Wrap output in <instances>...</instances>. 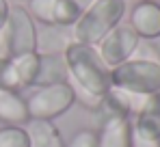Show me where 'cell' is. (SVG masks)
<instances>
[{"label": "cell", "mask_w": 160, "mask_h": 147, "mask_svg": "<svg viewBox=\"0 0 160 147\" xmlns=\"http://www.w3.org/2000/svg\"><path fill=\"white\" fill-rule=\"evenodd\" d=\"M67 72H69V84L78 87L82 91L102 98L112 87L110 80V67L102 61L95 46L84 43H72L63 54Z\"/></svg>", "instance_id": "1"}, {"label": "cell", "mask_w": 160, "mask_h": 147, "mask_svg": "<svg viewBox=\"0 0 160 147\" xmlns=\"http://www.w3.org/2000/svg\"><path fill=\"white\" fill-rule=\"evenodd\" d=\"M126 13V0H95L80 13L78 22L72 26L74 41L84 46H98Z\"/></svg>", "instance_id": "2"}, {"label": "cell", "mask_w": 160, "mask_h": 147, "mask_svg": "<svg viewBox=\"0 0 160 147\" xmlns=\"http://www.w3.org/2000/svg\"><path fill=\"white\" fill-rule=\"evenodd\" d=\"M112 87L134 95H154L160 91V63L156 58H128L110 69Z\"/></svg>", "instance_id": "3"}, {"label": "cell", "mask_w": 160, "mask_h": 147, "mask_svg": "<svg viewBox=\"0 0 160 147\" xmlns=\"http://www.w3.org/2000/svg\"><path fill=\"white\" fill-rule=\"evenodd\" d=\"M74 104H76V95H74V89L69 82L37 87L26 98L28 117L41 119V121H54V119L63 117Z\"/></svg>", "instance_id": "4"}, {"label": "cell", "mask_w": 160, "mask_h": 147, "mask_svg": "<svg viewBox=\"0 0 160 147\" xmlns=\"http://www.w3.org/2000/svg\"><path fill=\"white\" fill-rule=\"evenodd\" d=\"M2 30H4L9 56H22V54L37 52V22L30 18L26 7H20V4L11 7Z\"/></svg>", "instance_id": "5"}, {"label": "cell", "mask_w": 160, "mask_h": 147, "mask_svg": "<svg viewBox=\"0 0 160 147\" xmlns=\"http://www.w3.org/2000/svg\"><path fill=\"white\" fill-rule=\"evenodd\" d=\"M138 43H141V39L134 33V28L130 24L121 22V24L115 26L95 48H98V54L102 56V61L112 69V67L126 63L128 58H132L134 52L138 50Z\"/></svg>", "instance_id": "6"}, {"label": "cell", "mask_w": 160, "mask_h": 147, "mask_svg": "<svg viewBox=\"0 0 160 147\" xmlns=\"http://www.w3.org/2000/svg\"><path fill=\"white\" fill-rule=\"evenodd\" d=\"M26 11L41 26H74L80 18L72 0H28Z\"/></svg>", "instance_id": "7"}, {"label": "cell", "mask_w": 160, "mask_h": 147, "mask_svg": "<svg viewBox=\"0 0 160 147\" xmlns=\"http://www.w3.org/2000/svg\"><path fill=\"white\" fill-rule=\"evenodd\" d=\"M132 134L138 141H160V91L147 95L136 110Z\"/></svg>", "instance_id": "8"}, {"label": "cell", "mask_w": 160, "mask_h": 147, "mask_svg": "<svg viewBox=\"0 0 160 147\" xmlns=\"http://www.w3.org/2000/svg\"><path fill=\"white\" fill-rule=\"evenodd\" d=\"M130 26L138 35V39H160V4L138 0L130 11Z\"/></svg>", "instance_id": "9"}, {"label": "cell", "mask_w": 160, "mask_h": 147, "mask_svg": "<svg viewBox=\"0 0 160 147\" xmlns=\"http://www.w3.org/2000/svg\"><path fill=\"white\" fill-rule=\"evenodd\" d=\"M98 147H132V121L130 117H106L98 128Z\"/></svg>", "instance_id": "10"}, {"label": "cell", "mask_w": 160, "mask_h": 147, "mask_svg": "<svg viewBox=\"0 0 160 147\" xmlns=\"http://www.w3.org/2000/svg\"><path fill=\"white\" fill-rule=\"evenodd\" d=\"M37 69H39V54L37 52L11 56L9 58V91L22 93L26 89H32Z\"/></svg>", "instance_id": "11"}, {"label": "cell", "mask_w": 160, "mask_h": 147, "mask_svg": "<svg viewBox=\"0 0 160 147\" xmlns=\"http://www.w3.org/2000/svg\"><path fill=\"white\" fill-rule=\"evenodd\" d=\"M74 43L72 26H43L37 30V52L39 54H65Z\"/></svg>", "instance_id": "12"}, {"label": "cell", "mask_w": 160, "mask_h": 147, "mask_svg": "<svg viewBox=\"0 0 160 147\" xmlns=\"http://www.w3.org/2000/svg\"><path fill=\"white\" fill-rule=\"evenodd\" d=\"M61 82H69V72H67L63 54H39V69H37L32 87H48V84H61Z\"/></svg>", "instance_id": "13"}, {"label": "cell", "mask_w": 160, "mask_h": 147, "mask_svg": "<svg viewBox=\"0 0 160 147\" xmlns=\"http://www.w3.org/2000/svg\"><path fill=\"white\" fill-rule=\"evenodd\" d=\"M30 121L26 98L18 91L0 89V123L4 125H26Z\"/></svg>", "instance_id": "14"}, {"label": "cell", "mask_w": 160, "mask_h": 147, "mask_svg": "<svg viewBox=\"0 0 160 147\" xmlns=\"http://www.w3.org/2000/svg\"><path fill=\"white\" fill-rule=\"evenodd\" d=\"M24 128H26L28 139H30V147H65L61 130L54 125V121L30 119Z\"/></svg>", "instance_id": "15"}, {"label": "cell", "mask_w": 160, "mask_h": 147, "mask_svg": "<svg viewBox=\"0 0 160 147\" xmlns=\"http://www.w3.org/2000/svg\"><path fill=\"white\" fill-rule=\"evenodd\" d=\"M0 147H30V139L24 125H2Z\"/></svg>", "instance_id": "16"}, {"label": "cell", "mask_w": 160, "mask_h": 147, "mask_svg": "<svg viewBox=\"0 0 160 147\" xmlns=\"http://www.w3.org/2000/svg\"><path fill=\"white\" fill-rule=\"evenodd\" d=\"M65 147H98V134L93 130L82 128L69 139V143H65Z\"/></svg>", "instance_id": "17"}, {"label": "cell", "mask_w": 160, "mask_h": 147, "mask_svg": "<svg viewBox=\"0 0 160 147\" xmlns=\"http://www.w3.org/2000/svg\"><path fill=\"white\" fill-rule=\"evenodd\" d=\"M0 89L9 91V58H0Z\"/></svg>", "instance_id": "18"}, {"label": "cell", "mask_w": 160, "mask_h": 147, "mask_svg": "<svg viewBox=\"0 0 160 147\" xmlns=\"http://www.w3.org/2000/svg\"><path fill=\"white\" fill-rule=\"evenodd\" d=\"M9 11H11V4H9V0H0V30L4 28V24H7Z\"/></svg>", "instance_id": "19"}, {"label": "cell", "mask_w": 160, "mask_h": 147, "mask_svg": "<svg viewBox=\"0 0 160 147\" xmlns=\"http://www.w3.org/2000/svg\"><path fill=\"white\" fill-rule=\"evenodd\" d=\"M0 58H11L9 48H7V39H4V30H0Z\"/></svg>", "instance_id": "20"}, {"label": "cell", "mask_w": 160, "mask_h": 147, "mask_svg": "<svg viewBox=\"0 0 160 147\" xmlns=\"http://www.w3.org/2000/svg\"><path fill=\"white\" fill-rule=\"evenodd\" d=\"M72 2L76 4V9H78L80 13H82V11H84V9H89V7H91L95 0H72Z\"/></svg>", "instance_id": "21"}, {"label": "cell", "mask_w": 160, "mask_h": 147, "mask_svg": "<svg viewBox=\"0 0 160 147\" xmlns=\"http://www.w3.org/2000/svg\"><path fill=\"white\" fill-rule=\"evenodd\" d=\"M154 50H156V61L160 63V39H158V43L154 46Z\"/></svg>", "instance_id": "22"}, {"label": "cell", "mask_w": 160, "mask_h": 147, "mask_svg": "<svg viewBox=\"0 0 160 147\" xmlns=\"http://www.w3.org/2000/svg\"><path fill=\"white\" fill-rule=\"evenodd\" d=\"M147 2H156V4H160V0H147Z\"/></svg>", "instance_id": "23"}, {"label": "cell", "mask_w": 160, "mask_h": 147, "mask_svg": "<svg viewBox=\"0 0 160 147\" xmlns=\"http://www.w3.org/2000/svg\"><path fill=\"white\" fill-rule=\"evenodd\" d=\"M26 2H28V0H26Z\"/></svg>", "instance_id": "24"}]
</instances>
